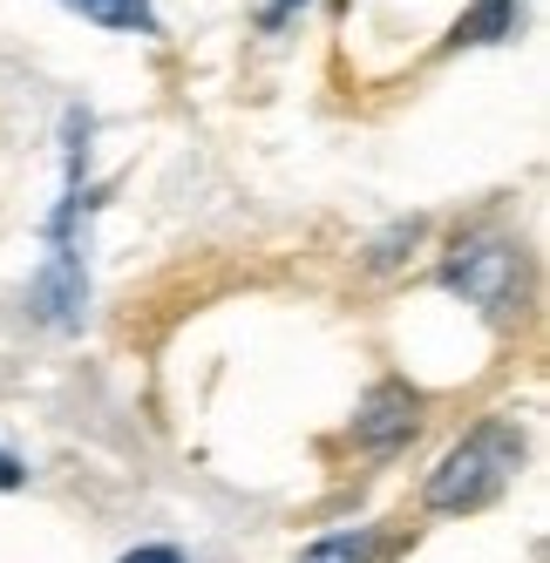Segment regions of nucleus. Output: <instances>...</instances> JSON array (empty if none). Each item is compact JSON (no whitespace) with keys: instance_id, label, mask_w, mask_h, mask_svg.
Masks as SVG:
<instances>
[{"instance_id":"obj_1","label":"nucleus","mask_w":550,"mask_h":563,"mask_svg":"<svg viewBox=\"0 0 550 563\" xmlns=\"http://www.w3.org/2000/svg\"><path fill=\"white\" fill-rule=\"evenodd\" d=\"M517 468H524V428L490 415V421L469 428L436 468H428L421 503L436 516H476V509H490L509 482H517Z\"/></svg>"},{"instance_id":"obj_2","label":"nucleus","mask_w":550,"mask_h":563,"mask_svg":"<svg viewBox=\"0 0 550 563\" xmlns=\"http://www.w3.org/2000/svg\"><path fill=\"white\" fill-rule=\"evenodd\" d=\"M442 292L476 306L483 319H517L524 292H530L524 252L509 245V238H455L449 258H442Z\"/></svg>"},{"instance_id":"obj_3","label":"nucleus","mask_w":550,"mask_h":563,"mask_svg":"<svg viewBox=\"0 0 550 563\" xmlns=\"http://www.w3.org/2000/svg\"><path fill=\"white\" fill-rule=\"evenodd\" d=\"M28 306L55 333L82 327V306H89V252H48L42 272H34V286H28Z\"/></svg>"},{"instance_id":"obj_4","label":"nucleus","mask_w":550,"mask_h":563,"mask_svg":"<svg viewBox=\"0 0 550 563\" xmlns=\"http://www.w3.org/2000/svg\"><path fill=\"white\" fill-rule=\"evenodd\" d=\"M415 428H421V394H415L408 380H381V387L361 400V415H353V441H361V449H374V455L408 449Z\"/></svg>"},{"instance_id":"obj_5","label":"nucleus","mask_w":550,"mask_h":563,"mask_svg":"<svg viewBox=\"0 0 550 563\" xmlns=\"http://www.w3.org/2000/svg\"><path fill=\"white\" fill-rule=\"evenodd\" d=\"M517 27H524V0H476L455 21L449 48H503V42H517Z\"/></svg>"},{"instance_id":"obj_6","label":"nucleus","mask_w":550,"mask_h":563,"mask_svg":"<svg viewBox=\"0 0 550 563\" xmlns=\"http://www.w3.org/2000/svg\"><path fill=\"white\" fill-rule=\"evenodd\" d=\"M62 8H75L96 27H116V34H156V8H150V0H62Z\"/></svg>"},{"instance_id":"obj_7","label":"nucleus","mask_w":550,"mask_h":563,"mask_svg":"<svg viewBox=\"0 0 550 563\" xmlns=\"http://www.w3.org/2000/svg\"><path fill=\"white\" fill-rule=\"evenodd\" d=\"M299 563H381V537L374 530H333V537H320Z\"/></svg>"},{"instance_id":"obj_8","label":"nucleus","mask_w":550,"mask_h":563,"mask_svg":"<svg viewBox=\"0 0 550 563\" xmlns=\"http://www.w3.org/2000/svg\"><path fill=\"white\" fill-rule=\"evenodd\" d=\"M415 238H421V224H415V218H408V224H395V231H387L381 245L367 252V265H374V272H387V265H402V245H415Z\"/></svg>"},{"instance_id":"obj_9","label":"nucleus","mask_w":550,"mask_h":563,"mask_svg":"<svg viewBox=\"0 0 550 563\" xmlns=\"http://www.w3.org/2000/svg\"><path fill=\"white\" fill-rule=\"evenodd\" d=\"M299 8H306V0H265V8H258V27H286Z\"/></svg>"},{"instance_id":"obj_10","label":"nucleus","mask_w":550,"mask_h":563,"mask_svg":"<svg viewBox=\"0 0 550 563\" xmlns=\"http://www.w3.org/2000/svg\"><path fill=\"white\" fill-rule=\"evenodd\" d=\"M123 563H184V556H177L170 543H143V550H130Z\"/></svg>"},{"instance_id":"obj_11","label":"nucleus","mask_w":550,"mask_h":563,"mask_svg":"<svg viewBox=\"0 0 550 563\" xmlns=\"http://www.w3.org/2000/svg\"><path fill=\"white\" fill-rule=\"evenodd\" d=\"M21 482H28V468H21L8 449H0V489H21Z\"/></svg>"}]
</instances>
